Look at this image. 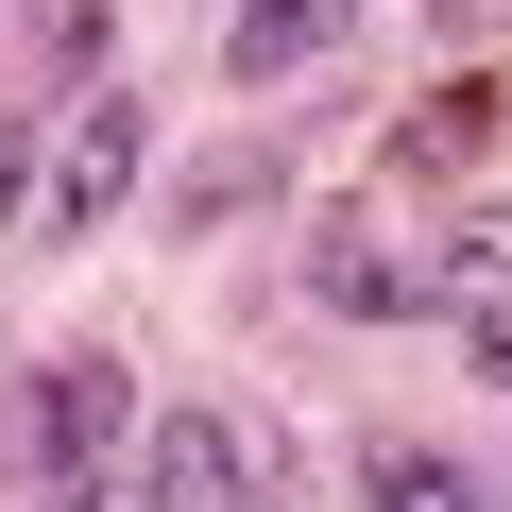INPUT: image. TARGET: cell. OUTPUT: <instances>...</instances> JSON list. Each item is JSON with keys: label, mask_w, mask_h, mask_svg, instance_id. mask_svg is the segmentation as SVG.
Here are the masks:
<instances>
[{"label": "cell", "mask_w": 512, "mask_h": 512, "mask_svg": "<svg viewBox=\"0 0 512 512\" xmlns=\"http://www.w3.org/2000/svg\"><path fill=\"white\" fill-rule=\"evenodd\" d=\"M256 478H274V444L222 427V410H171V427H154V461H137V495H154V512H256Z\"/></svg>", "instance_id": "6da1fadb"}, {"label": "cell", "mask_w": 512, "mask_h": 512, "mask_svg": "<svg viewBox=\"0 0 512 512\" xmlns=\"http://www.w3.org/2000/svg\"><path fill=\"white\" fill-rule=\"evenodd\" d=\"M495 291H512V188L495 205H444L410 239V308H495Z\"/></svg>", "instance_id": "7a4b0ae2"}, {"label": "cell", "mask_w": 512, "mask_h": 512, "mask_svg": "<svg viewBox=\"0 0 512 512\" xmlns=\"http://www.w3.org/2000/svg\"><path fill=\"white\" fill-rule=\"evenodd\" d=\"M120 171H137V103H86V120L52 137V222H103Z\"/></svg>", "instance_id": "3957f363"}, {"label": "cell", "mask_w": 512, "mask_h": 512, "mask_svg": "<svg viewBox=\"0 0 512 512\" xmlns=\"http://www.w3.org/2000/svg\"><path fill=\"white\" fill-rule=\"evenodd\" d=\"M120 410H137V393H120V359H52V376H35L52 461H103V444H120Z\"/></svg>", "instance_id": "277c9868"}, {"label": "cell", "mask_w": 512, "mask_h": 512, "mask_svg": "<svg viewBox=\"0 0 512 512\" xmlns=\"http://www.w3.org/2000/svg\"><path fill=\"white\" fill-rule=\"evenodd\" d=\"M342 18H359V0H239V35H222V69H239V86H274V69H308V52L342 35Z\"/></svg>", "instance_id": "5b68a950"}, {"label": "cell", "mask_w": 512, "mask_h": 512, "mask_svg": "<svg viewBox=\"0 0 512 512\" xmlns=\"http://www.w3.org/2000/svg\"><path fill=\"white\" fill-rule=\"evenodd\" d=\"M308 291L325 308H410V239H308Z\"/></svg>", "instance_id": "8992f818"}, {"label": "cell", "mask_w": 512, "mask_h": 512, "mask_svg": "<svg viewBox=\"0 0 512 512\" xmlns=\"http://www.w3.org/2000/svg\"><path fill=\"white\" fill-rule=\"evenodd\" d=\"M359 478H376V512H478L495 478H461V461H427V444H359Z\"/></svg>", "instance_id": "52a82bcc"}, {"label": "cell", "mask_w": 512, "mask_h": 512, "mask_svg": "<svg viewBox=\"0 0 512 512\" xmlns=\"http://www.w3.org/2000/svg\"><path fill=\"white\" fill-rule=\"evenodd\" d=\"M478 137H495V86H444V103H427V120H410V171H461V154H478Z\"/></svg>", "instance_id": "ba28073f"}, {"label": "cell", "mask_w": 512, "mask_h": 512, "mask_svg": "<svg viewBox=\"0 0 512 512\" xmlns=\"http://www.w3.org/2000/svg\"><path fill=\"white\" fill-rule=\"evenodd\" d=\"M256 188H274V154H205V171H188V222H222V205H256Z\"/></svg>", "instance_id": "9c48e42d"}, {"label": "cell", "mask_w": 512, "mask_h": 512, "mask_svg": "<svg viewBox=\"0 0 512 512\" xmlns=\"http://www.w3.org/2000/svg\"><path fill=\"white\" fill-rule=\"evenodd\" d=\"M18 205H35V120L0 103V222H18Z\"/></svg>", "instance_id": "30bf717a"}, {"label": "cell", "mask_w": 512, "mask_h": 512, "mask_svg": "<svg viewBox=\"0 0 512 512\" xmlns=\"http://www.w3.org/2000/svg\"><path fill=\"white\" fill-rule=\"evenodd\" d=\"M86 512H154V495H103V478H86Z\"/></svg>", "instance_id": "8fae6325"}]
</instances>
